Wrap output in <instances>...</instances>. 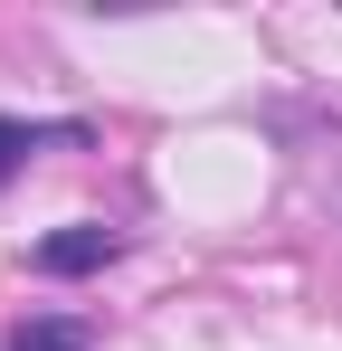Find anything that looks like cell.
I'll list each match as a JSON object with an SVG mask.
<instances>
[{"label":"cell","instance_id":"1","mask_svg":"<svg viewBox=\"0 0 342 351\" xmlns=\"http://www.w3.org/2000/svg\"><path fill=\"white\" fill-rule=\"evenodd\" d=\"M124 256V237L105 228V219H76V228L38 237V276H95V266H114Z\"/></svg>","mask_w":342,"mask_h":351},{"label":"cell","instance_id":"2","mask_svg":"<svg viewBox=\"0 0 342 351\" xmlns=\"http://www.w3.org/2000/svg\"><path fill=\"white\" fill-rule=\"evenodd\" d=\"M86 342H95V332H86L76 313H29V323L10 332V351H86Z\"/></svg>","mask_w":342,"mask_h":351},{"label":"cell","instance_id":"3","mask_svg":"<svg viewBox=\"0 0 342 351\" xmlns=\"http://www.w3.org/2000/svg\"><path fill=\"white\" fill-rule=\"evenodd\" d=\"M38 143H48V133H38V123H19V114H0V190H10V180L29 171V152H38Z\"/></svg>","mask_w":342,"mask_h":351}]
</instances>
